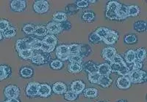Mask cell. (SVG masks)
<instances>
[{"label":"cell","mask_w":147,"mask_h":102,"mask_svg":"<svg viewBox=\"0 0 147 102\" xmlns=\"http://www.w3.org/2000/svg\"><path fill=\"white\" fill-rule=\"evenodd\" d=\"M56 56L60 60L66 61L69 60L70 55L69 53V48L66 44H61L56 48Z\"/></svg>","instance_id":"cell-1"},{"label":"cell","mask_w":147,"mask_h":102,"mask_svg":"<svg viewBox=\"0 0 147 102\" xmlns=\"http://www.w3.org/2000/svg\"><path fill=\"white\" fill-rule=\"evenodd\" d=\"M33 9L37 13H45L49 9V2L47 1H44V0L36 1L34 3Z\"/></svg>","instance_id":"cell-2"},{"label":"cell","mask_w":147,"mask_h":102,"mask_svg":"<svg viewBox=\"0 0 147 102\" xmlns=\"http://www.w3.org/2000/svg\"><path fill=\"white\" fill-rule=\"evenodd\" d=\"M20 94V90L16 85H9L5 89V95L8 99H17Z\"/></svg>","instance_id":"cell-3"},{"label":"cell","mask_w":147,"mask_h":102,"mask_svg":"<svg viewBox=\"0 0 147 102\" xmlns=\"http://www.w3.org/2000/svg\"><path fill=\"white\" fill-rule=\"evenodd\" d=\"M40 83L36 82H30L26 87V93L30 97H35L38 95V88Z\"/></svg>","instance_id":"cell-4"},{"label":"cell","mask_w":147,"mask_h":102,"mask_svg":"<svg viewBox=\"0 0 147 102\" xmlns=\"http://www.w3.org/2000/svg\"><path fill=\"white\" fill-rule=\"evenodd\" d=\"M143 71L140 69L132 70L128 75L129 79L131 83H142Z\"/></svg>","instance_id":"cell-5"},{"label":"cell","mask_w":147,"mask_h":102,"mask_svg":"<svg viewBox=\"0 0 147 102\" xmlns=\"http://www.w3.org/2000/svg\"><path fill=\"white\" fill-rule=\"evenodd\" d=\"M46 28H47V33L52 35L57 34L60 33L62 31V28H61V26H60V23L55 21L49 23L47 26H46Z\"/></svg>","instance_id":"cell-6"},{"label":"cell","mask_w":147,"mask_h":102,"mask_svg":"<svg viewBox=\"0 0 147 102\" xmlns=\"http://www.w3.org/2000/svg\"><path fill=\"white\" fill-rule=\"evenodd\" d=\"M117 54L116 50L113 47H107V48H104L102 50V57L104 59L109 61L111 62L113 58H114V56Z\"/></svg>","instance_id":"cell-7"},{"label":"cell","mask_w":147,"mask_h":102,"mask_svg":"<svg viewBox=\"0 0 147 102\" xmlns=\"http://www.w3.org/2000/svg\"><path fill=\"white\" fill-rule=\"evenodd\" d=\"M26 5H27L26 1H24V0H14V1H12L11 4H10V7H11V9L13 11L21 12L25 9Z\"/></svg>","instance_id":"cell-8"},{"label":"cell","mask_w":147,"mask_h":102,"mask_svg":"<svg viewBox=\"0 0 147 102\" xmlns=\"http://www.w3.org/2000/svg\"><path fill=\"white\" fill-rule=\"evenodd\" d=\"M52 93V88L49 85L44 83V84H40L38 88V95L40 97L47 98L49 97Z\"/></svg>","instance_id":"cell-9"},{"label":"cell","mask_w":147,"mask_h":102,"mask_svg":"<svg viewBox=\"0 0 147 102\" xmlns=\"http://www.w3.org/2000/svg\"><path fill=\"white\" fill-rule=\"evenodd\" d=\"M116 85L119 89H128L131 86V82L128 77H121L116 81Z\"/></svg>","instance_id":"cell-10"},{"label":"cell","mask_w":147,"mask_h":102,"mask_svg":"<svg viewBox=\"0 0 147 102\" xmlns=\"http://www.w3.org/2000/svg\"><path fill=\"white\" fill-rule=\"evenodd\" d=\"M118 39H119V34L115 31L110 30L108 34L104 39L103 42L107 44H113L117 41Z\"/></svg>","instance_id":"cell-11"},{"label":"cell","mask_w":147,"mask_h":102,"mask_svg":"<svg viewBox=\"0 0 147 102\" xmlns=\"http://www.w3.org/2000/svg\"><path fill=\"white\" fill-rule=\"evenodd\" d=\"M85 87V85L82 81L81 80H76L74 81L71 83V91L75 92L76 93L79 94L82 93L84 91V89Z\"/></svg>","instance_id":"cell-12"},{"label":"cell","mask_w":147,"mask_h":102,"mask_svg":"<svg viewBox=\"0 0 147 102\" xmlns=\"http://www.w3.org/2000/svg\"><path fill=\"white\" fill-rule=\"evenodd\" d=\"M52 90L54 91L55 93L60 95V94H63L66 92L67 86L63 82H56L53 85Z\"/></svg>","instance_id":"cell-13"},{"label":"cell","mask_w":147,"mask_h":102,"mask_svg":"<svg viewBox=\"0 0 147 102\" xmlns=\"http://www.w3.org/2000/svg\"><path fill=\"white\" fill-rule=\"evenodd\" d=\"M97 72L100 74V76H109L111 73L110 68V64L105 63L97 66Z\"/></svg>","instance_id":"cell-14"},{"label":"cell","mask_w":147,"mask_h":102,"mask_svg":"<svg viewBox=\"0 0 147 102\" xmlns=\"http://www.w3.org/2000/svg\"><path fill=\"white\" fill-rule=\"evenodd\" d=\"M16 49L18 52L27 49H30V42L27 41L26 39L18 40L16 41Z\"/></svg>","instance_id":"cell-15"},{"label":"cell","mask_w":147,"mask_h":102,"mask_svg":"<svg viewBox=\"0 0 147 102\" xmlns=\"http://www.w3.org/2000/svg\"><path fill=\"white\" fill-rule=\"evenodd\" d=\"M116 15H117L118 20H124L127 18V6L125 5H122L119 6L118 10H116Z\"/></svg>","instance_id":"cell-16"},{"label":"cell","mask_w":147,"mask_h":102,"mask_svg":"<svg viewBox=\"0 0 147 102\" xmlns=\"http://www.w3.org/2000/svg\"><path fill=\"white\" fill-rule=\"evenodd\" d=\"M140 7L137 5H129L127 6V16L136 17L140 13Z\"/></svg>","instance_id":"cell-17"},{"label":"cell","mask_w":147,"mask_h":102,"mask_svg":"<svg viewBox=\"0 0 147 102\" xmlns=\"http://www.w3.org/2000/svg\"><path fill=\"white\" fill-rule=\"evenodd\" d=\"M136 60V50H129L127 52L125 55V63L126 64H131Z\"/></svg>","instance_id":"cell-18"},{"label":"cell","mask_w":147,"mask_h":102,"mask_svg":"<svg viewBox=\"0 0 147 102\" xmlns=\"http://www.w3.org/2000/svg\"><path fill=\"white\" fill-rule=\"evenodd\" d=\"M83 69L85 72H88L89 74L97 72L96 65L92 61H88V62L85 63L83 65Z\"/></svg>","instance_id":"cell-19"},{"label":"cell","mask_w":147,"mask_h":102,"mask_svg":"<svg viewBox=\"0 0 147 102\" xmlns=\"http://www.w3.org/2000/svg\"><path fill=\"white\" fill-rule=\"evenodd\" d=\"M11 73V69L7 66H0V81L6 79Z\"/></svg>","instance_id":"cell-20"},{"label":"cell","mask_w":147,"mask_h":102,"mask_svg":"<svg viewBox=\"0 0 147 102\" xmlns=\"http://www.w3.org/2000/svg\"><path fill=\"white\" fill-rule=\"evenodd\" d=\"M69 48V53L70 56H74V55H80L81 49V44H71L68 45Z\"/></svg>","instance_id":"cell-21"},{"label":"cell","mask_w":147,"mask_h":102,"mask_svg":"<svg viewBox=\"0 0 147 102\" xmlns=\"http://www.w3.org/2000/svg\"><path fill=\"white\" fill-rule=\"evenodd\" d=\"M42 42L44 43H45V44L50 45V46L55 47L57 43V39L56 38V36H54V35L49 34L45 36V38H44Z\"/></svg>","instance_id":"cell-22"},{"label":"cell","mask_w":147,"mask_h":102,"mask_svg":"<svg viewBox=\"0 0 147 102\" xmlns=\"http://www.w3.org/2000/svg\"><path fill=\"white\" fill-rule=\"evenodd\" d=\"M53 20L55 21V22H57V23H62V22L65 21L67 19V15L65 13H63V12H57V13H54L53 16H52Z\"/></svg>","instance_id":"cell-23"},{"label":"cell","mask_w":147,"mask_h":102,"mask_svg":"<svg viewBox=\"0 0 147 102\" xmlns=\"http://www.w3.org/2000/svg\"><path fill=\"white\" fill-rule=\"evenodd\" d=\"M98 84L103 87H108L112 84V79L109 77V76H101Z\"/></svg>","instance_id":"cell-24"},{"label":"cell","mask_w":147,"mask_h":102,"mask_svg":"<svg viewBox=\"0 0 147 102\" xmlns=\"http://www.w3.org/2000/svg\"><path fill=\"white\" fill-rule=\"evenodd\" d=\"M31 61H32V63L35 64H45L46 61L45 59H44V56L40 53H36V54H34L32 56V57L31 58Z\"/></svg>","instance_id":"cell-25"},{"label":"cell","mask_w":147,"mask_h":102,"mask_svg":"<svg viewBox=\"0 0 147 102\" xmlns=\"http://www.w3.org/2000/svg\"><path fill=\"white\" fill-rule=\"evenodd\" d=\"M133 28L138 32H143L146 30V23L145 21H137L134 23Z\"/></svg>","instance_id":"cell-26"},{"label":"cell","mask_w":147,"mask_h":102,"mask_svg":"<svg viewBox=\"0 0 147 102\" xmlns=\"http://www.w3.org/2000/svg\"><path fill=\"white\" fill-rule=\"evenodd\" d=\"M34 55V51L32 49H27L18 52V56L23 59H29L32 57Z\"/></svg>","instance_id":"cell-27"},{"label":"cell","mask_w":147,"mask_h":102,"mask_svg":"<svg viewBox=\"0 0 147 102\" xmlns=\"http://www.w3.org/2000/svg\"><path fill=\"white\" fill-rule=\"evenodd\" d=\"M109 31H110L109 28H106V27H100V28H97L94 32H95V33L98 35V36L103 41L104 39L107 36V34H108Z\"/></svg>","instance_id":"cell-28"},{"label":"cell","mask_w":147,"mask_h":102,"mask_svg":"<svg viewBox=\"0 0 147 102\" xmlns=\"http://www.w3.org/2000/svg\"><path fill=\"white\" fill-rule=\"evenodd\" d=\"M146 56V50L145 48H138L136 50V58L138 61H143Z\"/></svg>","instance_id":"cell-29"},{"label":"cell","mask_w":147,"mask_h":102,"mask_svg":"<svg viewBox=\"0 0 147 102\" xmlns=\"http://www.w3.org/2000/svg\"><path fill=\"white\" fill-rule=\"evenodd\" d=\"M84 95L85 97L88 98H95L98 95V91L97 89L94 88V87H88V88L85 89L84 91Z\"/></svg>","instance_id":"cell-30"},{"label":"cell","mask_w":147,"mask_h":102,"mask_svg":"<svg viewBox=\"0 0 147 102\" xmlns=\"http://www.w3.org/2000/svg\"><path fill=\"white\" fill-rule=\"evenodd\" d=\"M68 70L69 72L72 73V74H77V73L80 72L82 70V66L81 64H71L68 66Z\"/></svg>","instance_id":"cell-31"},{"label":"cell","mask_w":147,"mask_h":102,"mask_svg":"<svg viewBox=\"0 0 147 102\" xmlns=\"http://www.w3.org/2000/svg\"><path fill=\"white\" fill-rule=\"evenodd\" d=\"M43 42L38 39H33L31 42H30V49L33 50H40L42 47Z\"/></svg>","instance_id":"cell-32"},{"label":"cell","mask_w":147,"mask_h":102,"mask_svg":"<svg viewBox=\"0 0 147 102\" xmlns=\"http://www.w3.org/2000/svg\"><path fill=\"white\" fill-rule=\"evenodd\" d=\"M3 36L5 38L13 37L16 34V29L13 27H9L7 29L3 31Z\"/></svg>","instance_id":"cell-33"},{"label":"cell","mask_w":147,"mask_h":102,"mask_svg":"<svg viewBox=\"0 0 147 102\" xmlns=\"http://www.w3.org/2000/svg\"><path fill=\"white\" fill-rule=\"evenodd\" d=\"M21 75L24 78H30L31 77L33 74V71L32 69L29 67H24L21 69Z\"/></svg>","instance_id":"cell-34"},{"label":"cell","mask_w":147,"mask_h":102,"mask_svg":"<svg viewBox=\"0 0 147 102\" xmlns=\"http://www.w3.org/2000/svg\"><path fill=\"white\" fill-rule=\"evenodd\" d=\"M36 36H43L47 35V28L45 26H38L35 27V32H34Z\"/></svg>","instance_id":"cell-35"},{"label":"cell","mask_w":147,"mask_h":102,"mask_svg":"<svg viewBox=\"0 0 147 102\" xmlns=\"http://www.w3.org/2000/svg\"><path fill=\"white\" fill-rule=\"evenodd\" d=\"M100 74L98 72L90 73V74H88V80L91 83L98 84V82H99V79H100Z\"/></svg>","instance_id":"cell-36"},{"label":"cell","mask_w":147,"mask_h":102,"mask_svg":"<svg viewBox=\"0 0 147 102\" xmlns=\"http://www.w3.org/2000/svg\"><path fill=\"white\" fill-rule=\"evenodd\" d=\"M137 36L135 34H128L124 36V42L128 44H132L137 42Z\"/></svg>","instance_id":"cell-37"},{"label":"cell","mask_w":147,"mask_h":102,"mask_svg":"<svg viewBox=\"0 0 147 102\" xmlns=\"http://www.w3.org/2000/svg\"><path fill=\"white\" fill-rule=\"evenodd\" d=\"M121 4L119 2H116V1H111V2H108L106 7V10H113V11H116Z\"/></svg>","instance_id":"cell-38"},{"label":"cell","mask_w":147,"mask_h":102,"mask_svg":"<svg viewBox=\"0 0 147 102\" xmlns=\"http://www.w3.org/2000/svg\"><path fill=\"white\" fill-rule=\"evenodd\" d=\"M77 96H78V94L76 93L75 92H74L72 91H66L65 93V99L67 101H74L77 99Z\"/></svg>","instance_id":"cell-39"},{"label":"cell","mask_w":147,"mask_h":102,"mask_svg":"<svg viewBox=\"0 0 147 102\" xmlns=\"http://www.w3.org/2000/svg\"><path fill=\"white\" fill-rule=\"evenodd\" d=\"M69 60L71 64H81L82 62V57L81 56H80V55L70 56Z\"/></svg>","instance_id":"cell-40"},{"label":"cell","mask_w":147,"mask_h":102,"mask_svg":"<svg viewBox=\"0 0 147 102\" xmlns=\"http://www.w3.org/2000/svg\"><path fill=\"white\" fill-rule=\"evenodd\" d=\"M94 18H95V15L91 12H87L82 15V20L85 22H91L94 21Z\"/></svg>","instance_id":"cell-41"},{"label":"cell","mask_w":147,"mask_h":102,"mask_svg":"<svg viewBox=\"0 0 147 102\" xmlns=\"http://www.w3.org/2000/svg\"><path fill=\"white\" fill-rule=\"evenodd\" d=\"M35 27L32 24H27L23 28L24 32L27 34H32L35 32Z\"/></svg>","instance_id":"cell-42"},{"label":"cell","mask_w":147,"mask_h":102,"mask_svg":"<svg viewBox=\"0 0 147 102\" xmlns=\"http://www.w3.org/2000/svg\"><path fill=\"white\" fill-rule=\"evenodd\" d=\"M129 72H130V70L127 67V65H121L120 70H119V72L118 73L120 75H121L122 77H128Z\"/></svg>","instance_id":"cell-43"},{"label":"cell","mask_w":147,"mask_h":102,"mask_svg":"<svg viewBox=\"0 0 147 102\" xmlns=\"http://www.w3.org/2000/svg\"><path fill=\"white\" fill-rule=\"evenodd\" d=\"M63 66V64L60 60H54L51 62L50 66L53 69H60Z\"/></svg>","instance_id":"cell-44"},{"label":"cell","mask_w":147,"mask_h":102,"mask_svg":"<svg viewBox=\"0 0 147 102\" xmlns=\"http://www.w3.org/2000/svg\"><path fill=\"white\" fill-rule=\"evenodd\" d=\"M106 18L110 20H118L117 15H116V11H113V10H106L105 13Z\"/></svg>","instance_id":"cell-45"},{"label":"cell","mask_w":147,"mask_h":102,"mask_svg":"<svg viewBox=\"0 0 147 102\" xmlns=\"http://www.w3.org/2000/svg\"><path fill=\"white\" fill-rule=\"evenodd\" d=\"M112 63H114V64H120V65H127L126 64L125 61L123 58L121 57V56L119 55L116 54L115 56H114V58H113Z\"/></svg>","instance_id":"cell-46"},{"label":"cell","mask_w":147,"mask_h":102,"mask_svg":"<svg viewBox=\"0 0 147 102\" xmlns=\"http://www.w3.org/2000/svg\"><path fill=\"white\" fill-rule=\"evenodd\" d=\"M90 52V47L87 44L85 45H81V49H80V56L82 55L84 56H88L89 53Z\"/></svg>","instance_id":"cell-47"},{"label":"cell","mask_w":147,"mask_h":102,"mask_svg":"<svg viewBox=\"0 0 147 102\" xmlns=\"http://www.w3.org/2000/svg\"><path fill=\"white\" fill-rule=\"evenodd\" d=\"M89 40L93 43H99L101 41H102L95 32H93V33H91L89 35Z\"/></svg>","instance_id":"cell-48"},{"label":"cell","mask_w":147,"mask_h":102,"mask_svg":"<svg viewBox=\"0 0 147 102\" xmlns=\"http://www.w3.org/2000/svg\"><path fill=\"white\" fill-rule=\"evenodd\" d=\"M10 27V23L6 20H0V31L3 32Z\"/></svg>","instance_id":"cell-49"},{"label":"cell","mask_w":147,"mask_h":102,"mask_svg":"<svg viewBox=\"0 0 147 102\" xmlns=\"http://www.w3.org/2000/svg\"><path fill=\"white\" fill-rule=\"evenodd\" d=\"M55 47H53V46H50V45H49V44H45V43L43 42V44H42V47H41V49L42 50L44 51V53H51V52H52V51L55 50Z\"/></svg>","instance_id":"cell-50"},{"label":"cell","mask_w":147,"mask_h":102,"mask_svg":"<svg viewBox=\"0 0 147 102\" xmlns=\"http://www.w3.org/2000/svg\"><path fill=\"white\" fill-rule=\"evenodd\" d=\"M121 66V65L110 62V71H111V72H117L118 73L119 72V70H120Z\"/></svg>","instance_id":"cell-51"},{"label":"cell","mask_w":147,"mask_h":102,"mask_svg":"<svg viewBox=\"0 0 147 102\" xmlns=\"http://www.w3.org/2000/svg\"><path fill=\"white\" fill-rule=\"evenodd\" d=\"M60 26H61V28H62V31L63 30H69L71 28V24L70 22L65 21L60 23Z\"/></svg>","instance_id":"cell-52"},{"label":"cell","mask_w":147,"mask_h":102,"mask_svg":"<svg viewBox=\"0 0 147 102\" xmlns=\"http://www.w3.org/2000/svg\"><path fill=\"white\" fill-rule=\"evenodd\" d=\"M141 68H142V63L137 60L134 61L132 64V70H138V69H140Z\"/></svg>","instance_id":"cell-53"},{"label":"cell","mask_w":147,"mask_h":102,"mask_svg":"<svg viewBox=\"0 0 147 102\" xmlns=\"http://www.w3.org/2000/svg\"><path fill=\"white\" fill-rule=\"evenodd\" d=\"M77 7H80V8H84V7H86L88 5V1H85V0H81V1H78L77 2Z\"/></svg>","instance_id":"cell-54"},{"label":"cell","mask_w":147,"mask_h":102,"mask_svg":"<svg viewBox=\"0 0 147 102\" xmlns=\"http://www.w3.org/2000/svg\"><path fill=\"white\" fill-rule=\"evenodd\" d=\"M146 81V72L143 71V74H142V83L143 82H145Z\"/></svg>","instance_id":"cell-55"},{"label":"cell","mask_w":147,"mask_h":102,"mask_svg":"<svg viewBox=\"0 0 147 102\" xmlns=\"http://www.w3.org/2000/svg\"><path fill=\"white\" fill-rule=\"evenodd\" d=\"M6 102H20V101H19L17 99H7V100L6 101Z\"/></svg>","instance_id":"cell-56"},{"label":"cell","mask_w":147,"mask_h":102,"mask_svg":"<svg viewBox=\"0 0 147 102\" xmlns=\"http://www.w3.org/2000/svg\"><path fill=\"white\" fill-rule=\"evenodd\" d=\"M2 38H3V34H2V32L0 31V40H2Z\"/></svg>","instance_id":"cell-57"},{"label":"cell","mask_w":147,"mask_h":102,"mask_svg":"<svg viewBox=\"0 0 147 102\" xmlns=\"http://www.w3.org/2000/svg\"><path fill=\"white\" fill-rule=\"evenodd\" d=\"M88 4L89 3H95L96 1L95 0H94V1H88Z\"/></svg>","instance_id":"cell-58"},{"label":"cell","mask_w":147,"mask_h":102,"mask_svg":"<svg viewBox=\"0 0 147 102\" xmlns=\"http://www.w3.org/2000/svg\"><path fill=\"white\" fill-rule=\"evenodd\" d=\"M117 102H127L126 100H119Z\"/></svg>","instance_id":"cell-59"},{"label":"cell","mask_w":147,"mask_h":102,"mask_svg":"<svg viewBox=\"0 0 147 102\" xmlns=\"http://www.w3.org/2000/svg\"><path fill=\"white\" fill-rule=\"evenodd\" d=\"M101 102H105V101H101Z\"/></svg>","instance_id":"cell-60"},{"label":"cell","mask_w":147,"mask_h":102,"mask_svg":"<svg viewBox=\"0 0 147 102\" xmlns=\"http://www.w3.org/2000/svg\"><path fill=\"white\" fill-rule=\"evenodd\" d=\"M5 102H6V101H5Z\"/></svg>","instance_id":"cell-61"}]
</instances>
